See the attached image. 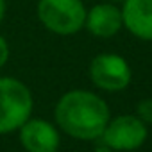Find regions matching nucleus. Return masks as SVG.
Returning <instances> with one entry per match:
<instances>
[{"instance_id":"1","label":"nucleus","mask_w":152,"mask_h":152,"mask_svg":"<svg viewBox=\"0 0 152 152\" xmlns=\"http://www.w3.org/2000/svg\"><path fill=\"white\" fill-rule=\"evenodd\" d=\"M109 118L107 102L90 90H70L59 97L54 107L57 129L81 141L100 140Z\"/></svg>"},{"instance_id":"2","label":"nucleus","mask_w":152,"mask_h":152,"mask_svg":"<svg viewBox=\"0 0 152 152\" xmlns=\"http://www.w3.org/2000/svg\"><path fill=\"white\" fill-rule=\"evenodd\" d=\"M34 99L25 83L15 77H0V134L16 132L31 116Z\"/></svg>"},{"instance_id":"3","label":"nucleus","mask_w":152,"mask_h":152,"mask_svg":"<svg viewBox=\"0 0 152 152\" xmlns=\"http://www.w3.org/2000/svg\"><path fill=\"white\" fill-rule=\"evenodd\" d=\"M86 11L83 0H38L36 6L41 25L57 36H73L83 31Z\"/></svg>"},{"instance_id":"4","label":"nucleus","mask_w":152,"mask_h":152,"mask_svg":"<svg viewBox=\"0 0 152 152\" xmlns=\"http://www.w3.org/2000/svg\"><path fill=\"white\" fill-rule=\"evenodd\" d=\"M88 73L93 86L107 93L124 91L132 81L131 64L124 56L115 52L97 54L90 63Z\"/></svg>"},{"instance_id":"5","label":"nucleus","mask_w":152,"mask_h":152,"mask_svg":"<svg viewBox=\"0 0 152 152\" xmlns=\"http://www.w3.org/2000/svg\"><path fill=\"white\" fill-rule=\"evenodd\" d=\"M147 138V124H143L136 115H118L109 118L100 141H104L115 152H134L143 147Z\"/></svg>"},{"instance_id":"6","label":"nucleus","mask_w":152,"mask_h":152,"mask_svg":"<svg viewBox=\"0 0 152 152\" xmlns=\"http://www.w3.org/2000/svg\"><path fill=\"white\" fill-rule=\"evenodd\" d=\"M20 143L25 152H57L61 145V131L45 118L31 116L18 131Z\"/></svg>"},{"instance_id":"7","label":"nucleus","mask_w":152,"mask_h":152,"mask_svg":"<svg viewBox=\"0 0 152 152\" xmlns=\"http://www.w3.org/2000/svg\"><path fill=\"white\" fill-rule=\"evenodd\" d=\"M84 27L95 38H102V39L113 38L124 29L122 9L115 2H107V0L95 4L91 9L86 11Z\"/></svg>"},{"instance_id":"8","label":"nucleus","mask_w":152,"mask_h":152,"mask_svg":"<svg viewBox=\"0 0 152 152\" xmlns=\"http://www.w3.org/2000/svg\"><path fill=\"white\" fill-rule=\"evenodd\" d=\"M124 27L141 41H152V0H124Z\"/></svg>"},{"instance_id":"9","label":"nucleus","mask_w":152,"mask_h":152,"mask_svg":"<svg viewBox=\"0 0 152 152\" xmlns=\"http://www.w3.org/2000/svg\"><path fill=\"white\" fill-rule=\"evenodd\" d=\"M136 116L147 124V125H152V97L150 99H143L138 102L136 106Z\"/></svg>"},{"instance_id":"10","label":"nucleus","mask_w":152,"mask_h":152,"mask_svg":"<svg viewBox=\"0 0 152 152\" xmlns=\"http://www.w3.org/2000/svg\"><path fill=\"white\" fill-rule=\"evenodd\" d=\"M9 56H11V50H9V43L7 39L0 34V68H4L9 61Z\"/></svg>"},{"instance_id":"11","label":"nucleus","mask_w":152,"mask_h":152,"mask_svg":"<svg viewBox=\"0 0 152 152\" xmlns=\"http://www.w3.org/2000/svg\"><path fill=\"white\" fill-rule=\"evenodd\" d=\"M93 152H115V150H113L111 147H107L104 141H100V143H99V145L93 148Z\"/></svg>"},{"instance_id":"12","label":"nucleus","mask_w":152,"mask_h":152,"mask_svg":"<svg viewBox=\"0 0 152 152\" xmlns=\"http://www.w3.org/2000/svg\"><path fill=\"white\" fill-rule=\"evenodd\" d=\"M6 11H7L6 0H0V23H2V20H4V16H6Z\"/></svg>"},{"instance_id":"13","label":"nucleus","mask_w":152,"mask_h":152,"mask_svg":"<svg viewBox=\"0 0 152 152\" xmlns=\"http://www.w3.org/2000/svg\"><path fill=\"white\" fill-rule=\"evenodd\" d=\"M107 2H124V0H107Z\"/></svg>"},{"instance_id":"14","label":"nucleus","mask_w":152,"mask_h":152,"mask_svg":"<svg viewBox=\"0 0 152 152\" xmlns=\"http://www.w3.org/2000/svg\"><path fill=\"white\" fill-rule=\"evenodd\" d=\"M134 152H138V150H134Z\"/></svg>"}]
</instances>
